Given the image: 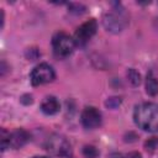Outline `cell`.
<instances>
[{"instance_id": "cell-14", "label": "cell", "mask_w": 158, "mask_h": 158, "mask_svg": "<svg viewBox=\"0 0 158 158\" xmlns=\"http://www.w3.org/2000/svg\"><path fill=\"white\" fill-rule=\"evenodd\" d=\"M120 102H121V100H120V98H110L105 104H106V106H109L110 109H115V107H117L118 105H120Z\"/></svg>"}, {"instance_id": "cell-12", "label": "cell", "mask_w": 158, "mask_h": 158, "mask_svg": "<svg viewBox=\"0 0 158 158\" xmlns=\"http://www.w3.org/2000/svg\"><path fill=\"white\" fill-rule=\"evenodd\" d=\"M83 154H84L86 158H96L98 154H99V152H98V149H96L95 147H93V146H85V147L83 148Z\"/></svg>"}, {"instance_id": "cell-13", "label": "cell", "mask_w": 158, "mask_h": 158, "mask_svg": "<svg viewBox=\"0 0 158 158\" xmlns=\"http://www.w3.org/2000/svg\"><path fill=\"white\" fill-rule=\"evenodd\" d=\"M146 148L149 151H154L156 148H158V138H151L144 143Z\"/></svg>"}, {"instance_id": "cell-9", "label": "cell", "mask_w": 158, "mask_h": 158, "mask_svg": "<svg viewBox=\"0 0 158 158\" xmlns=\"http://www.w3.org/2000/svg\"><path fill=\"white\" fill-rule=\"evenodd\" d=\"M41 111L46 115H54L59 111V102L54 96H47L41 104Z\"/></svg>"}, {"instance_id": "cell-15", "label": "cell", "mask_w": 158, "mask_h": 158, "mask_svg": "<svg viewBox=\"0 0 158 158\" xmlns=\"http://www.w3.org/2000/svg\"><path fill=\"white\" fill-rule=\"evenodd\" d=\"M123 158H142V156L138 152H130L126 156H123Z\"/></svg>"}, {"instance_id": "cell-8", "label": "cell", "mask_w": 158, "mask_h": 158, "mask_svg": "<svg viewBox=\"0 0 158 158\" xmlns=\"http://www.w3.org/2000/svg\"><path fill=\"white\" fill-rule=\"evenodd\" d=\"M28 139H30V135L25 130H16L12 133H10L9 146L12 148H21L27 143Z\"/></svg>"}, {"instance_id": "cell-4", "label": "cell", "mask_w": 158, "mask_h": 158, "mask_svg": "<svg viewBox=\"0 0 158 158\" xmlns=\"http://www.w3.org/2000/svg\"><path fill=\"white\" fill-rule=\"evenodd\" d=\"M44 148L52 156L57 157H68L70 154V144L60 135H51L44 143Z\"/></svg>"}, {"instance_id": "cell-6", "label": "cell", "mask_w": 158, "mask_h": 158, "mask_svg": "<svg viewBox=\"0 0 158 158\" xmlns=\"http://www.w3.org/2000/svg\"><path fill=\"white\" fill-rule=\"evenodd\" d=\"M98 28V23L94 19L88 20L86 22H84L83 25H80L75 33H74V42L78 46H84L96 32Z\"/></svg>"}, {"instance_id": "cell-7", "label": "cell", "mask_w": 158, "mask_h": 158, "mask_svg": "<svg viewBox=\"0 0 158 158\" xmlns=\"http://www.w3.org/2000/svg\"><path fill=\"white\" fill-rule=\"evenodd\" d=\"M80 120L85 128H95L101 123V112L96 107L88 106L83 110Z\"/></svg>"}, {"instance_id": "cell-10", "label": "cell", "mask_w": 158, "mask_h": 158, "mask_svg": "<svg viewBox=\"0 0 158 158\" xmlns=\"http://www.w3.org/2000/svg\"><path fill=\"white\" fill-rule=\"evenodd\" d=\"M146 91L152 96L158 94V81L151 72L147 74V78H146Z\"/></svg>"}, {"instance_id": "cell-2", "label": "cell", "mask_w": 158, "mask_h": 158, "mask_svg": "<svg viewBox=\"0 0 158 158\" xmlns=\"http://www.w3.org/2000/svg\"><path fill=\"white\" fill-rule=\"evenodd\" d=\"M128 23V16L126 15L125 10H118L112 9L111 11L106 12L102 17V25L104 27L112 33H118L121 32Z\"/></svg>"}, {"instance_id": "cell-1", "label": "cell", "mask_w": 158, "mask_h": 158, "mask_svg": "<svg viewBox=\"0 0 158 158\" xmlns=\"http://www.w3.org/2000/svg\"><path fill=\"white\" fill-rule=\"evenodd\" d=\"M135 123L148 132H158V104L143 102L135 107Z\"/></svg>"}, {"instance_id": "cell-3", "label": "cell", "mask_w": 158, "mask_h": 158, "mask_svg": "<svg viewBox=\"0 0 158 158\" xmlns=\"http://www.w3.org/2000/svg\"><path fill=\"white\" fill-rule=\"evenodd\" d=\"M52 47L53 52L58 57H68L73 53L75 48L74 38H72L69 35L64 32H58L52 38Z\"/></svg>"}, {"instance_id": "cell-11", "label": "cell", "mask_w": 158, "mask_h": 158, "mask_svg": "<svg viewBox=\"0 0 158 158\" xmlns=\"http://www.w3.org/2000/svg\"><path fill=\"white\" fill-rule=\"evenodd\" d=\"M127 77L130 79V81L132 83V85H138L139 81H141V75L135 69H128L127 70Z\"/></svg>"}, {"instance_id": "cell-16", "label": "cell", "mask_w": 158, "mask_h": 158, "mask_svg": "<svg viewBox=\"0 0 158 158\" xmlns=\"http://www.w3.org/2000/svg\"><path fill=\"white\" fill-rule=\"evenodd\" d=\"M32 158H48V157H43V156H36V157H32Z\"/></svg>"}, {"instance_id": "cell-5", "label": "cell", "mask_w": 158, "mask_h": 158, "mask_svg": "<svg viewBox=\"0 0 158 158\" xmlns=\"http://www.w3.org/2000/svg\"><path fill=\"white\" fill-rule=\"evenodd\" d=\"M54 77L56 74L53 68L47 63H41L32 69L30 79L32 85H42L46 83H51L54 79Z\"/></svg>"}]
</instances>
